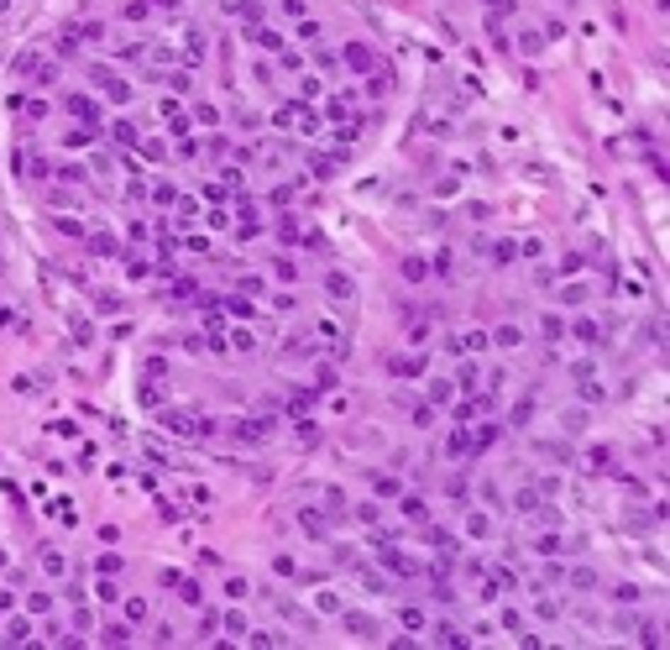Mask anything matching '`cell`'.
Listing matches in <instances>:
<instances>
[]
</instances>
